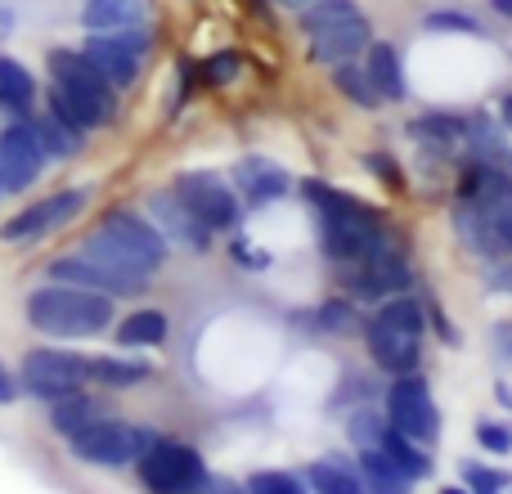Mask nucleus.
Here are the masks:
<instances>
[{
	"label": "nucleus",
	"instance_id": "47",
	"mask_svg": "<svg viewBox=\"0 0 512 494\" xmlns=\"http://www.w3.org/2000/svg\"><path fill=\"white\" fill-rule=\"evenodd\" d=\"M495 5V14H504V18H512V0H490Z\"/></svg>",
	"mask_w": 512,
	"mask_h": 494
},
{
	"label": "nucleus",
	"instance_id": "23",
	"mask_svg": "<svg viewBox=\"0 0 512 494\" xmlns=\"http://www.w3.org/2000/svg\"><path fill=\"white\" fill-rule=\"evenodd\" d=\"M81 23L90 32H122V27L144 23V0H90L81 9Z\"/></svg>",
	"mask_w": 512,
	"mask_h": 494
},
{
	"label": "nucleus",
	"instance_id": "11",
	"mask_svg": "<svg viewBox=\"0 0 512 494\" xmlns=\"http://www.w3.org/2000/svg\"><path fill=\"white\" fill-rule=\"evenodd\" d=\"M149 50H153V41H149V32H140V27H122V32H90L86 45H81V54H86V59L95 63V68L104 72L117 90L135 86V77H140V59Z\"/></svg>",
	"mask_w": 512,
	"mask_h": 494
},
{
	"label": "nucleus",
	"instance_id": "31",
	"mask_svg": "<svg viewBox=\"0 0 512 494\" xmlns=\"http://www.w3.org/2000/svg\"><path fill=\"white\" fill-rule=\"evenodd\" d=\"M333 86L342 90L346 99H351L355 108H382V95H378V86L369 81V72L364 68H355V63H333Z\"/></svg>",
	"mask_w": 512,
	"mask_h": 494
},
{
	"label": "nucleus",
	"instance_id": "35",
	"mask_svg": "<svg viewBox=\"0 0 512 494\" xmlns=\"http://www.w3.org/2000/svg\"><path fill=\"white\" fill-rule=\"evenodd\" d=\"M248 494H310L306 481L297 472H279V468H265L248 477Z\"/></svg>",
	"mask_w": 512,
	"mask_h": 494
},
{
	"label": "nucleus",
	"instance_id": "34",
	"mask_svg": "<svg viewBox=\"0 0 512 494\" xmlns=\"http://www.w3.org/2000/svg\"><path fill=\"white\" fill-rule=\"evenodd\" d=\"M427 32H459V36H486V27H481L477 14H463V9H432V14L423 18Z\"/></svg>",
	"mask_w": 512,
	"mask_h": 494
},
{
	"label": "nucleus",
	"instance_id": "37",
	"mask_svg": "<svg viewBox=\"0 0 512 494\" xmlns=\"http://www.w3.org/2000/svg\"><path fill=\"white\" fill-rule=\"evenodd\" d=\"M346 427H351V441L364 450V445H378L382 441V432H387V414L378 418V414H369V409H364V414H351V423H346Z\"/></svg>",
	"mask_w": 512,
	"mask_h": 494
},
{
	"label": "nucleus",
	"instance_id": "42",
	"mask_svg": "<svg viewBox=\"0 0 512 494\" xmlns=\"http://www.w3.org/2000/svg\"><path fill=\"white\" fill-rule=\"evenodd\" d=\"M18 391H23V387H18V378L5 369V360H0V405H14Z\"/></svg>",
	"mask_w": 512,
	"mask_h": 494
},
{
	"label": "nucleus",
	"instance_id": "44",
	"mask_svg": "<svg viewBox=\"0 0 512 494\" xmlns=\"http://www.w3.org/2000/svg\"><path fill=\"white\" fill-rule=\"evenodd\" d=\"M490 288H495V292H512V261H499L495 270H490Z\"/></svg>",
	"mask_w": 512,
	"mask_h": 494
},
{
	"label": "nucleus",
	"instance_id": "43",
	"mask_svg": "<svg viewBox=\"0 0 512 494\" xmlns=\"http://www.w3.org/2000/svg\"><path fill=\"white\" fill-rule=\"evenodd\" d=\"M198 494H248V486H239V481H225V477H207V486L198 490Z\"/></svg>",
	"mask_w": 512,
	"mask_h": 494
},
{
	"label": "nucleus",
	"instance_id": "18",
	"mask_svg": "<svg viewBox=\"0 0 512 494\" xmlns=\"http://www.w3.org/2000/svg\"><path fill=\"white\" fill-rule=\"evenodd\" d=\"M373 45V27L369 18H351V23H337L328 27V32L310 36V54H315L319 63H351L355 54H364Z\"/></svg>",
	"mask_w": 512,
	"mask_h": 494
},
{
	"label": "nucleus",
	"instance_id": "4",
	"mask_svg": "<svg viewBox=\"0 0 512 494\" xmlns=\"http://www.w3.org/2000/svg\"><path fill=\"white\" fill-rule=\"evenodd\" d=\"M27 324L45 337H59V342L95 337L113 328V297L72 288V283H45L27 297Z\"/></svg>",
	"mask_w": 512,
	"mask_h": 494
},
{
	"label": "nucleus",
	"instance_id": "7",
	"mask_svg": "<svg viewBox=\"0 0 512 494\" xmlns=\"http://www.w3.org/2000/svg\"><path fill=\"white\" fill-rule=\"evenodd\" d=\"M333 274H337V288L351 301H391V297H405L409 283H414V270H409L405 252L391 243L360 256V261L333 265Z\"/></svg>",
	"mask_w": 512,
	"mask_h": 494
},
{
	"label": "nucleus",
	"instance_id": "40",
	"mask_svg": "<svg viewBox=\"0 0 512 494\" xmlns=\"http://www.w3.org/2000/svg\"><path fill=\"white\" fill-rule=\"evenodd\" d=\"M364 167H369V171H378V176H382V185H387V189H396V194H400V189H405V176H400V167L387 158V153H369V158H364Z\"/></svg>",
	"mask_w": 512,
	"mask_h": 494
},
{
	"label": "nucleus",
	"instance_id": "27",
	"mask_svg": "<svg viewBox=\"0 0 512 494\" xmlns=\"http://www.w3.org/2000/svg\"><path fill=\"white\" fill-rule=\"evenodd\" d=\"M378 450H387L391 459L400 463V472L414 481V486L432 477V454H427L423 445H414L409 436H400V432H391V427H387V432H382V441H378Z\"/></svg>",
	"mask_w": 512,
	"mask_h": 494
},
{
	"label": "nucleus",
	"instance_id": "25",
	"mask_svg": "<svg viewBox=\"0 0 512 494\" xmlns=\"http://www.w3.org/2000/svg\"><path fill=\"white\" fill-rule=\"evenodd\" d=\"M409 135L414 140H423L427 149H454L459 140H468V117H459V113H423V117H414L409 122Z\"/></svg>",
	"mask_w": 512,
	"mask_h": 494
},
{
	"label": "nucleus",
	"instance_id": "5",
	"mask_svg": "<svg viewBox=\"0 0 512 494\" xmlns=\"http://www.w3.org/2000/svg\"><path fill=\"white\" fill-rule=\"evenodd\" d=\"M423 333H427V315L418 297H391L387 306L373 319H364V346H369L373 364L391 378L400 373H418L423 360Z\"/></svg>",
	"mask_w": 512,
	"mask_h": 494
},
{
	"label": "nucleus",
	"instance_id": "28",
	"mask_svg": "<svg viewBox=\"0 0 512 494\" xmlns=\"http://www.w3.org/2000/svg\"><path fill=\"white\" fill-rule=\"evenodd\" d=\"M167 315L162 310H135L117 324V342L122 346H162L167 342Z\"/></svg>",
	"mask_w": 512,
	"mask_h": 494
},
{
	"label": "nucleus",
	"instance_id": "14",
	"mask_svg": "<svg viewBox=\"0 0 512 494\" xmlns=\"http://www.w3.org/2000/svg\"><path fill=\"white\" fill-rule=\"evenodd\" d=\"M81 207H86V189H59V194H45L41 203L23 207L14 221L0 225V239H5V243L41 239V234H50V230H59V225L77 221Z\"/></svg>",
	"mask_w": 512,
	"mask_h": 494
},
{
	"label": "nucleus",
	"instance_id": "1",
	"mask_svg": "<svg viewBox=\"0 0 512 494\" xmlns=\"http://www.w3.org/2000/svg\"><path fill=\"white\" fill-rule=\"evenodd\" d=\"M301 194L315 207V230H319V247L333 265L360 261V256L387 247V225H382V212L369 207L364 198H351L342 189L324 185V180H301Z\"/></svg>",
	"mask_w": 512,
	"mask_h": 494
},
{
	"label": "nucleus",
	"instance_id": "49",
	"mask_svg": "<svg viewBox=\"0 0 512 494\" xmlns=\"http://www.w3.org/2000/svg\"><path fill=\"white\" fill-rule=\"evenodd\" d=\"M0 194H5V189H0Z\"/></svg>",
	"mask_w": 512,
	"mask_h": 494
},
{
	"label": "nucleus",
	"instance_id": "41",
	"mask_svg": "<svg viewBox=\"0 0 512 494\" xmlns=\"http://www.w3.org/2000/svg\"><path fill=\"white\" fill-rule=\"evenodd\" d=\"M234 261L243 265V270H270V252L265 247H252V243H234Z\"/></svg>",
	"mask_w": 512,
	"mask_h": 494
},
{
	"label": "nucleus",
	"instance_id": "30",
	"mask_svg": "<svg viewBox=\"0 0 512 494\" xmlns=\"http://www.w3.org/2000/svg\"><path fill=\"white\" fill-rule=\"evenodd\" d=\"M351 18H360V5H355V0H310V5L301 9V32L319 36L337 23H351Z\"/></svg>",
	"mask_w": 512,
	"mask_h": 494
},
{
	"label": "nucleus",
	"instance_id": "9",
	"mask_svg": "<svg viewBox=\"0 0 512 494\" xmlns=\"http://www.w3.org/2000/svg\"><path fill=\"white\" fill-rule=\"evenodd\" d=\"M387 427L400 436H409L414 445H436L441 441V409L432 400V387H427L423 373H400L387 387Z\"/></svg>",
	"mask_w": 512,
	"mask_h": 494
},
{
	"label": "nucleus",
	"instance_id": "38",
	"mask_svg": "<svg viewBox=\"0 0 512 494\" xmlns=\"http://www.w3.org/2000/svg\"><path fill=\"white\" fill-rule=\"evenodd\" d=\"M477 441L486 454H512V423H477Z\"/></svg>",
	"mask_w": 512,
	"mask_h": 494
},
{
	"label": "nucleus",
	"instance_id": "13",
	"mask_svg": "<svg viewBox=\"0 0 512 494\" xmlns=\"http://www.w3.org/2000/svg\"><path fill=\"white\" fill-rule=\"evenodd\" d=\"M45 162L50 158H45L41 140L32 135L27 117H18L14 126L0 131V189H5V194H23V189H32V180L41 176Z\"/></svg>",
	"mask_w": 512,
	"mask_h": 494
},
{
	"label": "nucleus",
	"instance_id": "20",
	"mask_svg": "<svg viewBox=\"0 0 512 494\" xmlns=\"http://www.w3.org/2000/svg\"><path fill=\"white\" fill-rule=\"evenodd\" d=\"M360 481L369 494H414V481L400 472V463L391 459L387 450H378V445H364L360 450Z\"/></svg>",
	"mask_w": 512,
	"mask_h": 494
},
{
	"label": "nucleus",
	"instance_id": "22",
	"mask_svg": "<svg viewBox=\"0 0 512 494\" xmlns=\"http://www.w3.org/2000/svg\"><path fill=\"white\" fill-rule=\"evenodd\" d=\"M310 477V490L315 494H369L360 481V468L355 463H346L342 454H328V459H315L306 468Z\"/></svg>",
	"mask_w": 512,
	"mask_h": 494
},
{
	"label": "nucleus",
	"instance_id": "17",
	"mask_svg": "<svg viewBox=\"0 0 512 494\" xmlns=\"http://www.w3.org/2000/svg\"><path fill=\"white\" fill-rule=\"evenodd\" d=\"M234 185H239V194L248 198V207H270V203H279V198L292 194V176L265 158H243L239 167H234Z\"/></svg>",
	"mask_w": 512,
	"mask_h": 494
},
{
	"label": "nucleus",
	"instance_id": "10",
	"mask_svg": "<svg viewBox=\"0 0 512 494\" xmlns=\"http://www.w3.org/2000/svg\"><path fill=\"white\" fill-rule=\"evenodd\" d=\"M176 194L212 234L239 230L243 203L221 176H212V171H185V176H176Z\"/></svg>",
	"mask_w": 512,
	"mask_h": 494
},
{
	"label": "nucleus",
	"instance_id": "26",
	"mask_svg": "<svg viewBox=\"0 0 512 494\" xmlns=\"http://www.w3.org/2000/svg\"><path fill=\"white\" fill-rule=\"evenodd\" d=\"M27 126H32V135L41 140L45 158H54V162L77 158V153H81V140H86L81 131H72V126H63V122H54L50 113H41V117L27 113Z\"/></svg>",
	"mask_w": 512,
	"mask_h": 494
},
{
	"label": "nucleus",
	"instance_id": "21",
	"mask_svg": "<svg viewBox=\"0 0 512 494\" xmlns=\"http://www.w3.org/2000/svg\"><path fill=\"white\" fill-rule=\"evenodd\" d=\"M32 104H36V77L14 54H0V108L14 117H27Z\"/></svg>",
	"mask_w": 512,
	"mask_h": 494
},
{
	"label": "nucleus",
	"instance_id": "45",
	"mask_svg": "<svg viewBox=\"0 0 512 494\" xmlns=\"http://www.w3.org/2000/svg\"><path fill=\"white\" fill-rule=\"evenodd\" d=\"M499 122H504L508 131H512V95H504V99H499Z\"/></svg>",
	"mask_w": 512,
	"mask_h": 494
},
{
	"label": "nucleus",
	"instance_id": "32",
	"mask_svg": "<svg viewBox=\"0 0 512 494\" xmlns=\"http://www.w3.org/2000/svg\"><path fill=\"white\" fill-rule=\"evenodd\" d=\"M50 418H54V427H59L63 436H72V432H81L86 423H95L99 418V409H95V400L81 391V396H72V400H59V405H50Z\"/></svg>",
	"mask_w": 512,
	"mask_h": 494
},
{
	"label": "nucleus",
	"instance_id": "16",
	"mask_svg": "<svg viewBox=\"0 0 512 494\" xmlns=\"http://www.w3.org/2000/svg\"><path fill=\"white\" fill-rule=\"evenodd\" d=\"M149 216H153V225L162 230V239L167 243H185L189 252H207V247H212V230H207V225L198 221L185 203H180L176 189L153 194L149 198Z\"/></svg>",
	"mask_w": 512,
	"mask_h": 494
},
{
	"label": "nucleus",
	"instance_id": "46",
	"mask_svg": "<svg viewBox=\"0 0 512 494\" xmlns=\"http://www.w3.org/2000/svg\"><path fill=\"white\" fill-rule=\"evenodd\" d=\"M495 400H499L504 409H512V387H504V382H499V387H495Z\"/></svg>",
	"mask_w": 512,
	"mask_h": 494
},
{
	"label": "nucleus",
	"instance_id": "15",
	"mask_svg": "<svg viewBox=\"0 0 512 494\" xmlns=\"http://www.w3.org/2000/svg\"><path fill=\"white\" fill-rule=\"evenodd\" d=\"M50 279L54 283H72V288H86V292H104V297H140L144 283H149V279H131V274L108 270V265L90 261V256H81V252L54 256Z\"/></svg>",
	"mask_w": 512,
	"mask_h": 494
},
{
	"label": "nucleus",
	"instance_id": "48",
	"mask_svg": "<svg viewBox=\"0 0 512 494\" xmlns=\"http://www.w3.org/2000/svg\"><path fill=\"white\" fill-rule=\"evenodd\" d=\"M441 494H472L468 486H450V490H441Z\"/></svg>",
	"mask_w": 512,
	"mask_h": 494
},
{
	"label": "nucleus",
	"instance_id": "36",
	"mask_svg": "<svg viewBox=\"0 0 512 494\" xmlns=\"http://www.w3.org/2000/svg\"><path fill=\"white\" fill-rule=\"evenodd\" d=\"M239 72H243V59L234 50H225V54H216V59L203 63V81H207V86H230V81H239Z\"/></svg>",
	"mask_w": 512,
	"mask_h": 494
},
{
	"label": "nucleus",
	"instance_id": "39",
	"mask_svg": "<svg viewBox=\"0 0 512 494\" xmlns=\"http://www.w3.org/2000/svg\"><path fill=\"white\" fill-rule=\"evenodd\" d=\"M423 315H427V324H432L436 333H441V342H445V346H459V333L450 328V315L441 310V301L427 297V301H423Z\"/></svg>",
	"mask_w": 512,
	"mask_h": 494
},
{
	"label": "nucleus",
	"instance_id": "2",
	"mask_svg": "<svg viewBox=\"0 0 512 494\" xmlns=\"http://www.w3.org/2000/svg\"><path fill=\"white\" fill-rule=\"evenodd\" d=\"M50 117L72 131H99L117 117V86L81 50H50Z\"/></svg>",
	"mask_w": 512,
	"mask_h": 494
},
{
	"label": "nucleus",
	"instance_id": "8",
	"mask_svg": "<svg viewBox=\"0 0 512 494\" xmlns=\"http://www.w3.org/2000/svg\"><path fill=\"white\" fill-rule=\"evenodd\" d=\"M90 382V360L86 355L59 351V346H41V351H27L23 373H18V387L27 396L45 400V405H59V400L81 396V387Z\"/></svg>",
	"mask_w": 512,
	"mask_h": 494
},
{
	"label": "nucleus",
	"instance_id": "19",
	"mask_svg": "<svg viewBox=\"0 0 512 494\" xmlns=\"http://www.w3.org/2000/svg\"><path fill=\"white\" fill-rule=\"evenodd\" d=\"M364 72H369V81L378 86L382 99H405L409 95V81H405V59H400V50L391 41H373L369 50H364Z\"/></svg>",
	"mask_w": 512,
	"mask_h": 494
},
{
	"label": "nucleus",
	"instance_id": "6",
	"mask_svg": "<svg viewBox=\"0 0 512 494\" xmlns=\"http://www.w3.org/2000/svg\"><path fill=\"white\" fill-rule=\"evenodd\" d=\"M135 468H140V486L149 494H198L207 486V477H212L194 445L171 441V436H162V432H158V441L135 459Z\"/></svg>",
	"mask_w": 512,
	"mask_h": 494
},
{
	"label": "nucleus",
	"instance_id": "33",
	"mask_svg": "<svg viewBox=\"0 0 512 494\" xmlns=\"http://www.w3.org/2000/svg\"><path fill=\"white\" fill-rule=\"evenodd\" d=\"M459 472H463V486H468L472 494H504L512 486V472H499V468H490V463L463 459Z\"/></svg>",
	"mask_w": 512,
	"mask_h": 494
},
{
	"label": "nucleus",
	"instance_id": "24",
	"mask_svg": "<svg viewBox=\"0 0 512 494\" xmlns=\"http://www.w3.org/2000/svg\"><path fill=\"white\" fill-rule=\"evenodd\" d=\"M153 378V364L149 360H122V355H90V382L99 387H140V382Z\"/></svg>",
	"mask_w": 512,
	"mask_h": 494
},
{
	"label": "nucleus",
	"instance_id": "3",
	"mask_svg": "<svg viewBox=\"0 0 512 494\" xmlns=\"http://www.w3.org/2000/svg\"><path fill=\"white\" fill-rule=\"evenodd\" d=\"M77 252L108 265V270H117V274L149 279V274H158L162 265H167L171 243L162 239V230L149 216H135V212H126V207H117V212H108L104 221L81 239Z\"/></svg>",
	"mask_w": 512,
	"mask_h": 494
},
{
	"label": "nucleus",
	"instance_id": "29",
	"mask_svg": "<svg viewBox=\"0 0 512 494\" xmlns=\"http://www.w3.org/2000/svg\"><path fill=\"white\" fill-rule=\"evenodd\" d=\"M315 328L319 333H333V337H351V333H364V315L351 297H328L324 306L315 310Z\"/></svg>",
	"mask_w": 512,
	"mask_h": 494
},
{
	"label": "nucleus",
	"instance_id": "12",
	"mask_svg": "<svg viewBox=\"0 0 512 494\" xmlns=\"http://www.w3.org/2000/svg\"><path fill=\"white\" fill-rule=\"evenodd\" d=\"M68 450L95 468H122V463L140 459V427L117 423V418H95L68 436Z\"/></svg>",
	"mask_w": 512,
	"mask_h": 494
}]
</instances>
